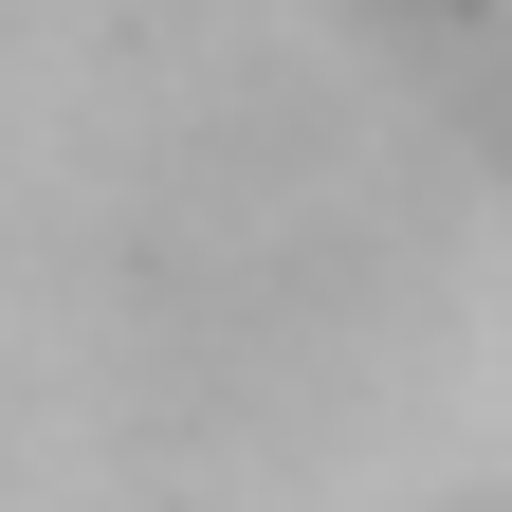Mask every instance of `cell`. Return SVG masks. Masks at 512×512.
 <instances>
[{
	"instance_id": "cell-1",
	"label": "cell",
	"mask_w": 512,
	"mask_h": 512,
	"mask_svg": "<svg viewBox=\"0 0 512 512\" xmlns=\"http://www.w3.org/2000/svg\"><path fill=\"white\" fill-rule=\"evenodd\" d=\"M348 37L403 92V128H439L512 183V0H348Z\"/></svg>"
}]
</instances>
